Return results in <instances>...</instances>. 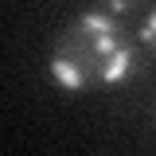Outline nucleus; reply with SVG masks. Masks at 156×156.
Here are the masks:
<instances>
[{
	"label": "nucleus",
	"mask_w": 156,
	"mask_h": 156,
	"mask_svg": "<svg viewBox=\"0 0 156 156\" xmlns=\"http://www.w3.org/2000/svg\"><path fill=\"white\" fill-rule=\"evenodd\" d=\"M105 4H109V8H113V12H129V8H133V4H140V0H105Z\"/></svg>",
	"instance_id": "nucleus-3"
},
{
	"label": "nucleus",
	"mask_w": 156,
	"mask_h": 156,
	"mask_svg": "<svg viewBox=\"0 0 156 156\" xmlns=\"http://www.w3.org/2000/svg\"><path fill=\"white\" fill-rule=\"evenodd\" d=\"M140 43H144V47L156 55V12L144 20V23H140Z\"/></svg>",
	"instance_id": "nucleus-2"
},
{
	"label": "nucleus",
	"mask_w": 156,
	"mask_h": 156,
	"mask_svg": "<svg viewBox=\"0 0 156 156\" xmlns=\"http://www.w3.org/2000/svg\"><path fill=\"white\" fill-rule=\"evenodd\" d=\"M133 70V47L121 35V23L105 12H86L62 27L51 51V74L66 90L117 86Z\"/></svg>",
	"instance_id": "nucleus-1"
}]
</instances>
